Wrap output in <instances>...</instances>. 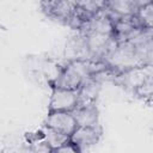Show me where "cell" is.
I'll use <instances>...</instances> for the list:
<instances>
[{"instance_id":"6da1fadb","label":"cell","mask_w":153,"mask_h":153,"mask_svg":"<svg viewBox=\"0 0 153 153\" xmlns=\"http://www.w3.org/2000/svg\"><path fill=\"white\" fill-rule=\"evenodd\" d=\"M105 66V61H94L90 59L71 60L55 79L54 87L79 91L87 80L104 71Z\"/></svg>"},{"instance_id":"7a4b0ae2","label":"cell","mask_w":153,"mask_h":153,"mask_svg":"<svg viewBox=\"0 0 153 153\" xmlns=\"http://www.w3.org/2000/svg\"><path fill=\"white\" fill-rule=\"evenodd\" d=\"M39 6L47 17H49L53 20H56L61 24L68 25L74 14V11L76 7V1H72V0L42 1V2H39Z\"/></svg>"},{"instance_id":"3957f363","label":"cell","mask_w":153,"mask_h":153,"mask_svg":"<svg viewBox=\"0 0 153 153\" xmlns=\"http://www.w3.org/2000/svg\"><path fill=\"white\" fill-rule=\"evenodd\" d=\"M79 104L78 91L54 87L49 100V111H69L72 112Z\"/></svg>"},{"instance_id":"277c9868","label":"cell","mask_w":153,"mask_h":153,"mask_svg":"<svg viewBox=\"0 0 153 153\" xmlns=\"http://www.w3.org/2000/svg\"><path fill=\"white\" fill-rule=\"evenodd\" d=\"M82 36H88L92 33H99V35H114V20L110 17L108 10L104 7L100 12L94 14L87 23L84 24V26L79 31Z\"/></svg>"},{"instance_id":"5b68a950","label":"cell","mask_w":153,"mask_h":153,"mask_svg":"<svg viewBox=\"0 0 153 153\" xmlns=\"http://www.w3.org/2000/svg\"><path fill=\"white\" fill-rule=\"evenodd\" d=\"M44 126L69 136L78 128L75 118L69 111H49L44 121Z\"/></svg>"},{"instance_id":"8992f818","label":"cell","mask_w":153,"mask_h":153,"mask_svg":"<svg viewBox=\"0 0 153 153\" xmlns=\"http://www.w3.org/2000/svg\"><path fill=\"white\" fill-rule=\"evenodd\" d=\"M100 128L91 127H78L71 135V143L74 145L81 153L82 151L94 146L100 139Z\"/></svg>"},{"instance_id":"52a82bcc","label":"cell","mask_w":153,"mask_h":153,"mask_svg":"<svg viewBox=\"0 0 153 153\" xmlns=\"http://www.w3.org/2000/svg\"><path fill=\"white\" fill-rule=\"evenodd\" d=\"M146 1L139 2L134 0H110V1H105V8L108 10L115 24V22L121 17H128V16L136 14L139 8Z\"/></svg>"},{"instance_id":"ba28073f","label":"cell","mask_w":153,"mask_h":153,"mask_svg":"<svg viewBox=\"0 0 153 153\" xmlns=\"http://www.w3.org/2000/svg\"><path fill=\"white\" fill-rule=\"evenodd\" d=\"M78 127H99V112L96 104L90 105H78L72 111Z\"/></svg>"},{"instance_id":"9c48e42d","label":"cell","mask_w":153,"mask_h":153,"mask_svg":"<svg viewBox=\"0 0 153 153\" xmlns=\"http://www.w3.org/2000/svg\"><path fill=\"white\" fill-rule=\"evenodd\" d=\"M99 90H100V84L96 80V78L87 80L78 91V94H79V104L78 105L96 104V100L99 94Z\"/></svg>"},{"instance_id":"30bf717a","label":"cell","mask_w":153,"mask_h":153,"mask_svg":"<svg viewBox=\"0 0 153 153\" xmlns=\"http://www.w3.org/2000/svg\"><path fill=\"white\" fill-rule=\"evenodd\" d=\"M42 131V135H43V139L45 140V142L54 149L56 148H60L67 143L71 142V136L67 135V134H63V133H60L57 130H54L49 127H43L41 129Z\"/></svg>"},{"instance_id":"8fae6325","label":"cell","mask_w":153,"mask_h":153,"mask_svg":"<svg viewBox=\"0 0 153 153\" xmlns=\"http://www.w3.org/2000/svg\"><path fill=\"white\" fill-rule=\"evenodd\" d=\"M143 29L153 30V1H146L136 13Z\"/></svg>"},{"instance_id":"7c38bea8","label":"cell","mask_w":153,"mask_h":153,"mask_svg":"<svg viewBox=\"0 0 153 153\" xmlns=\"http://www.w3.org/2000/svg\"><path fill=\"white\" fill-rule=\"evenodd\" d=\"M29 151L30 153H53V148L43 139L42 131L41 136L36 135L33 139L29 141Z\"/></svg>"},{"instance_id":"4fadbf2b","label":"cell","mask_w":153,"mask_h":153,"mask_svg":"<svg viewBox=\"0 0 153 153\" xmlns=\"http://www.w3.org/2000/svg\"><path fill=\"white\" fill-rule=\"evenodd\" d=\"M76 5L86 11L88 14L94 16L98 12H100L105 7V1H94V0H82V1H76Z\"/></svg>"},{"instance_id":"5bb4252c","label":"cell","mask_w":153,"mask_h":153,"mask_svg":"<svg viewBox=\"0 0 153 153\" xmlns=\"http://www.w3.org/2000/svg\"><path fill=\"white\" fill-rule=\"evenodd\" d=\"M53 153H81V152H80L74 145H72V143L69 142V143H67V145H65V146H62V147H60V148L54 149Z\"/></svg>"}]
</instances>
